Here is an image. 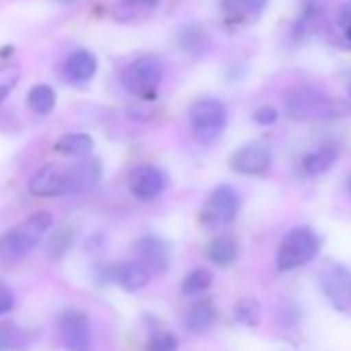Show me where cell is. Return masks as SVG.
Returning a JSON list of instances; mask_svg holds the SVG:
<instances>
[{"label":"cell","mask_w":351,"mask_h":351,"mask_svg":"<svg viewBox=\"0 0 351 351\" xmlns=\"http://www.w3.org/2000/svg\"><path fill=\"white\" fill-rule=\"evenodd\" d=\"M52 228V215L42 211L0 236V261L15 263L32 252Z\"/></svg>","instance_id":"cell-1"},{"label":"cell","mask_w":351,"mask_h":351,"mask_svg":"<svg viewBox=\"0 0 351 351\" xmlns=\"http://www.w3.org/2000/svg\"><path fill=\"white\" fill-rule=\"evenodd\" d=\"M19 79H21V69L17 64L0 66V101H3L17 87Z\"/></svg>","instance_id":"cell-22"},{"label":"cell","mask_w":351,"mask_h":351,"mask_svg":"<svg viewBox=\"0 0 351 351\" xmlns=\"http://www.w3.org/2000/svg\"><path fill=\"white\" fill-rule=\"evenodd\" d=\"M130 5H138V7H153L157 0H126Z\"/></svg>","instance_id":"cell-28"},{"label":"cell","mask_w":351,"mask_h":351,"mask_svg":"<svg viewBox=\"0 0 351 351\" xmlns=\"http://www.w3.org/2000/svg\"><path fill=\"white\" fill-rule=\"evenodd\" d=\"M347 191H349V195H351V178L347 180Z\"/></svg>","instance_id":"cell-29"},{"label":"cell","mask_w":351,"mask_h":351,"mask_svg":"<svg viewBox=\"0 0 351 351\" xmlns=\"http://www.w3.org/2000/svg\"><path fill=\"white\" fill-rule=\"evenodd\" d=\"M234 318L244 326H256L261 322V304L254 298H242L234 306Z\"/></svg>","instance_id":"cell-21"},{"label":"cell","mask_w":351,"mask_h":351,"mask_svg":"<svg viewBox=\"0 0 351 351\" xmlns=\"http://www.w3.org/2000/svg\"><path fill=\"white\" fill-rule=\"evenodd\" d=\"M136 254L138 263L149 273H163L169 267V250L167 244L157 236H143L136 242Z\"/></svg>","instance_id":"cell-11"},{"label":"cell","mask_w":351,"mask_h":351,"mask_svg":"<svg viewBox=\"0 0 351 351\" xmlns=\"http://www.w3.org/2000/svg\"><path fill=\"white\" fill-rule=\"evenodd\" d=\"M13 310H15V293L11 287L0 283V316L11 314Z\"/></svg>","instance_id":"cell-25"},{"label":"cell","mask_w":351,"mask_h":351,"mask_svg":"<svg viewBox=\"0 0 351 351\" xmlns=\"http://www.w3.org/2000/svg\"><path fill=\"white\" fill-rule=\"evenodd\" d=\"M34 197H60L79 193L77 173L73 165H44L40 167L27 184Z\"/></svg>","instance_id":"cell-6"},{"label":"cell","mask_w":351,"mask_h":351,"mask_svg":"<svg viewBox=\"0 0 351 351\" xmlns=\"http://www.w3.org/2000/svg\"><path fill=\"white\" fill-rule=\"evenodd\" d=\"M267 3L269 0H223L221 9L232 23H248L263 13Z\"/></svg>","instance_id":"cell-15"},{"label":"cell","mask_w":351,"mask_h":351,"mask_svg":"<svg viewBox=\"0 0 351 351\" xmlns=\"http://www.w3.org/2000/svg\"><path fill=\"white\" fill-rule=\"evenodd\" d=\"M335 161H337V149L335 147H320L316 151H310L302 159V169L308 176H320V173L328 171Z\"/></svg>","instance_id":"cell-17"},{"label":"cell","mask_w":351,"mask_h":351,"mask_svg":"<svg viewBox=\"0 0 351 351\" xmlns=\"http://www.w3.org/2000/svg\"><path fill=\"white\" fill-rule=\"evenodd\" d=\"M207 258L217 267H230L238 258V244L230 236H215L207 244Z\"/></svg>","instance_id":"cell-16"},{"label":"cell","mask_w":351,"mask_h":351,"mask_svg":"<svg viewBox=\"0 0 351 351\" xmlns=\"http://www.w3.org/2000/svg\"><path fill=\"white\" fill-rule=\"evenodd\" d=\"M21 345V332L13 324H0V349L11 351Z\"/></svg>","instance_id":"cell-23"},{"label":"cell","mask_w":351,"mask_h":351,"mask_svg":"<svg viewBox=\"0 0 351 351\" xmlns=\"http://www.w3.org/2000/svg\"><path fill=\"white\" fill-rule=\"evenodd\" d=\"M217 320V308L211 300H197L189 306L184 314V324L193 332L209 330Z\"/></svg>","instance_id":"cell-14"},{"label":"cell","mask_w":351,"mask_h":351,"mask_svg":"<svg viewBox=\"0 0 351 351\" xmlns=\"http://www.w3.org/2000/svg\"><path fill=\"white\" fill-rule=\"evenodd\" d=\"M165 186H167V176L157 165H149V163L136 165L128 176V189L138 201L157 199L165 191Z\"/></svg>","instance_id":"cell-9"},{"label":"cell","mask_w":351,"mask_h":351,"mask_svg":"<svg viewBox=\"0 0 351 351\" xmlns=\"http://www.w3.org/2000/svg\"><path fill=\"white\" fill-rule=\"evenodd\" d=\"M97 73V58L89 50L73 52L62 64V77L71 85H85Z\"/></svg>","instance_id":"cell-12"},{"label":"cell","mask_w":351,"mask_h":351,"mask_svg":"<svg viewBox=\"0 0 351 351\" xmlns=\"http://www.w3.org/2000/svg\"><path fill=\"white\" fill-rule=\"evenodd\" d=\"M147 351H178V341H176V337L169 335V332L155 335V337L149 341Z\"/></svg>","instance_id":"cell-24"},{"label":"cell","mask_w":351,"mask_h":351,"mask_svg":"<svg viewBox=\"0 0 351 351\" xmlns=\"http://www.w3.org/2000/svg\"><path fill=\"white\" fill-rule=\"evenodd\" d=\"M254 120H256L258 124H265V126H267V124H273V122L277 120V110L271 108V106H263V108L256 110Z\"/></svg>","instance_id":"cell-27"},{"label":"cell","mask_w":351,"mask_h":351,"mask_svg":"<svg viewBox=\"0 0 351 351\" xmlns=\"http://www.w3.org/2000/svg\"><path fill=\"white\" fill-rule=\"evenodd\" d=\"M27 104L36 114H50L56 106V93L50 85H36L27 95Z\"/></svg>","instance_id":"cell-19"},{"label":"cell","mask_w":351,"mask_h":351,"mask_svg":"<svg viewBox=\"0 0 351 351\" xmlns=\"http://www.w3.org/2000/svg\"><path fill=\"white\" fill-rule=\"evenodd\" d=\"M213 283V273L209 269H195L191 271L184 279H182V293L184 295H197L203 293L205 289H209Z\"/></svg>","instance_id":"cell-20"},{"label":"cell","mask_w":351,"mask_h":351,"mask_svg":"<svg viewBox=\"0 0 351 351\" xmlns=\"http://www.w3.org/2000/svg\"><path fill=\"white\" fill-rule=\"evenodd\" d=\"M339 25L345 34V38L351 42V0L341 9V15H339Z\"/></svg>","instance_id":"cell-26"},{"label":"cell","mask_w":351,"mask_h":351,"mask_svg":"<svg viewBox=\"0 0 351 351\" xmlns=\"http://www.w3.org/2000/svg\"><path fill=\"white\" fill-rule=\"evenodd\" d=\"M332 106L330 101L312 87H298L287 93L285 97V114L291 120H312L330 116Z\"/></svg>","instance_id":"cell-7"},{"label":"cell","mask_w":351,"mask_h":351,"mask_svg":"<svg viewBox=\"0 0 351 351\" xmlns=\"http://www.w3.org/2000/svg\"><path fill=\"white\" fill-rule=\"evenodd\" d=\"M228 124V110L223 101L215 97H203L191 108V126L197 141L209 145L221 136Z\"/></svg>","instance_id":"cell-5"},{"label":"cell","mask_w":351,"mask_h":351,"mask_svg":"<svg viewBox=\"0 0 351 351\" xmlns=\"http://www.w3.org/2000/svg\"><path fill=\"white\" fill-rule=\"evenodd\" d=\"M151 273L141 263H118L108 269V279L118 283L124 291H141L147 287Z\"/></svg>","instance_id":"cell-13"},{"label":"cell","mask_w":351,"mask_h":351,"mask_svg":"<svg viewBox=\"0 0 351 351\" xmlns=\"http://www.w3.org/2000/svg\"><path fill=\"white\" fill-rule=\"evenodd\" d=\"M58 330L66 351H91L93 337L87 314L79 310H66L58 320Z\"/></svg>","instance_id":"cell-8"},{"label":"cell","mask_w":351,"mask_h":351,"mask_svg":"<svg viewBox=\"0 0 351 351\" xmlns=\"http://www.w3.org/2000/svg\"><path fill=\"white\" fill-rule=\"evenodd\" d=\"M271 149L261 143V141H252L242 145L230 159V165L234 171L244 173V176H258L265 173L271 167Z\"/></svg>","instance_id":"cell-10"},{"label":"cell","mask_w":351,"mask_h":351,"mask_svg":"<svg viewBox=\"0 0 351 351\" xmlns=\"http://www.w3.org/2000/svg\"><path fill=\"white\" fill-rule=\"evenodd\" d=\"M240 205L242 203L238 191L230 184H221L209 195L203 209L199 211V223L209 232H219L238 217Z\"/></svg>","instance_id":"cell-3"},{"label":"cell","mask_w":351,"mask_h":351,"mask_svg":"<svg viewBox=\"0 0 351 351\" xmlns=\"http://www.w3.org/2000/svg\"><path fill=\"white\" fill-rule=\"evenodd\" d=\"M161 77H163L161 62L155 56H141L124 69L122 85L128 93L136 97L153 99L159 91Z\"/></svg>","instance_id":"cell-4"},{"label":"cell","mask_w":351,"mask_h":351,"mask_svg":"<svg viewBox=\"0 0 351 351\" xmlns=\"http://www.w3.org/2000/svg\"><path fill=\"white\" fill-rule=\"evenodd\" d=\"M320 250L316 232L308 226L293 228L277 248V267L281 271H295L308 265Z\"/></svg>","instance_id":"cell-2"},{"label":"cell","mask_w":351,"mask_h":351,"mask_svg":"<svg viewBox=\"0 0 351 351\" xmlns=\"http://www.w3.org/2000/svg\"><path fill=\"white\" fill-rule=\"evenodd\" d=\"M56 151L71 157H85L93 151V138L85 132H69L58 138Z\"/></svg>","instance_id":"cell-18"}]
</instances>
